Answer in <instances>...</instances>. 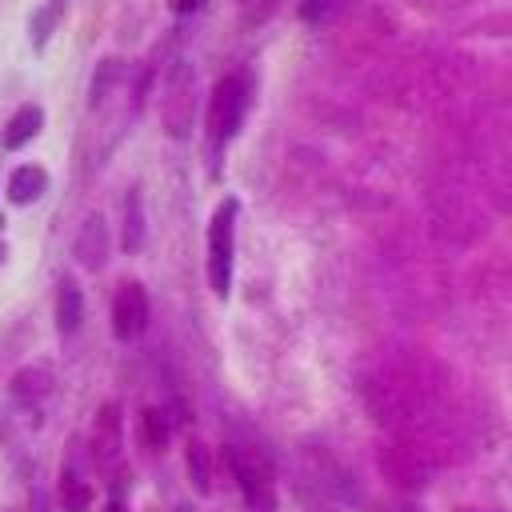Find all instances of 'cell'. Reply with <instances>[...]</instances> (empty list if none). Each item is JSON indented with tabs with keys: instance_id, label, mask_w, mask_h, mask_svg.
<instances>
[{
	"instance_id": "obj_9",
	"label": "cell",
	"mask_w": 512,
	"mask_h": 512,
	"mask_svg": "<svg viewBox=\"0 0 512 512\" xmlns=\"http://www.w3.org/2000/svg\"><path fill=\"white\" fill-rule=\"evenodd\" d=\"M44 188H48V172L40 164H20L8 176V200L12 204H32V200H40Z\"/></svg>"
},
{
	"instance_id": "obj_5",
	"label": "cell",
	"mask_w": 512,
	"mask_h": 512,
	"mask_svg": "<svg viewBox=\"0 0 512 512\" xmlns=\"http://www.w3.org/2000/svg\"><path fill=\"white\" fill-rule=\"evenodd\" d=\"M192 120V72L184 64L172 68L168 88H164V124L172 136H184Z\"/></svg>"
},
{
	"instance_id": "obj_8",
	"label": "cell",
	"mask_w": 512,
	"mask_h": 512,
	"mask_svg": "<svg viewBox=\"0 0 512 512\" xmlns=\"http://www.w3.org/2000/svg\"><path fill=\"white\" fill-rule=\"evenodd\" d=\"M40 124H44V112H40L36 104L16 108V112L8 116V124H4V148H8V152L24 148V144H28V140L40 132Z\"/></svg>"
},
{
	"instance_id": "obj_19",
	"label": "cell",
	"mask_w": 512,
	"mask_h": 512,
	"mask_svg": "<svg viewBox=\"0 0 512 512\" xmlns=\"http://www.w3.org/2000/svg\"><path fill=\"white\" fill-rule=\"evenodd\" d=\"M392 512H420V508H392Z\"/></svg>"
},
{
	"instance_id": "obj_12",
	"label": "cell",
	"mask_w": 512,
	"mask_h": 512,
	"mask_svg": "<svg viewBox=\"0 0 512 512\" xmlns=\"http://www.w3.org/2000/svg\"><path fill=\"white\" fill-rule=\"evenodd\" d=\"M168 436H172V420L160 408H144L140 412V444L148 452H164L168 448Z\"/></svg>"
},
{
	"instance_id": "obj_13",
	"label": "cell",
	"mask_w": 512,
	"mask_h": 512,
	"mask_svg": "<svg viewBox=\"0 0 512 512\" xmlns=\"http://www.w3.org/2000/svg\"><path fill=\"white\" fill-rule=\"evenodd\" d=\"M184 464H188V480L196 492H212V456L200 440H188L184 444Z\"/></svg>"
},
{
	"instance_id": "obj_18",
	"label": "cell",
	"mask_w": 512,
	"mask_h": 512,
	"mask_svg": "<svg viewBox=\"0 0 512 512\" xmlns=\"http://www.w3.org/2000/svg\"><path fill=\"white\" fill-rule=\"evenodd\" d=\"M104 512H128V508H124V496H108V504H104Z\"/></svg>"
},
{
	"instance_id": "obj_2",
	"label": "cell",
	"mask_w": 512,
	"mask_h": 512,
	"mask_svg": "<svg viewBox=\"0 0 512 512\" xmlns=\"http://www.w3.org/2000/svg\"><path fill=\"white\" fill-rule=\"evenodd\" d=\"M228 464L248 512H276V476L264 448L252 440H228Z\"/></svg>"
},
{
	"instance_id": "obj_20",
	"label": "cell",
	"mask_w": 512,
	"mask_h": 512,
	"mask_svg": "<svg viewBox=\"0 0 512 512\" xmlns=\"http://www.w3.org/2000/svg\"><path fill=\"white\" fill-rule=\"evenodd\" d=\"M0 252H4V248H0Z\"/></svg>"
},
{
	"instance_id": "obj_11",
	"label": "cell",
	"mask_w": 512,
	"mask_h": 512,
	"mask_svg": "<svg viewBox=\"0 0 512 512\" xmlns=\"http://www.w3.org/2000/svg\"><path fill=\"white\" fill-rule=\"evenodd\" d=\"M92 508V484L76 476V468L68 464L60 472V512H88Z\"/></svg>"
},
{
	"instance_id": "obj_4",
	"label": "cell",
	"mask_w": 512,
	"mask_h": 512,
	"mask_svg": "<svg viewBox=\"0 0 512 512\" xmlns=\"http://www.w3.org/2000/svg\"><path fill=\"white\" fill-rule=\"evenodd\" d=\"M148 328V292L136 280H124L112 296V332L116 340H136Z\"/></svg>"
},
{
	"instance_id": "obj_10",
	"label": "cell",
	"mask_w": 512,
	"mask_h": 512,
	"mask_svg": "<svg viewBox=\"0 0 512 512\" xmlns=\"http://www.w3.org/2000/svg\"><path fill=\"white\" fill-rule=\"evenodd\" d=\"M80 316H84V296H80V288H76L72 280H60V288H56V328L68 336V332L80 328Z\"/></svg>"
},
{
	"instance_id": "obj_1",
	"label": "cell",
	"mask_w": 512,
	"mask_h": 512,
	"mask_svg": "<svg viewBox=\"0 0 512 512\" xmlns=\"http://www.w3.org/2000/svg\"><path fill=\"white\" fill-rule=\"evenodd\" d=\"M248 112V80L244 76H220L208 92V108H204V132H208V152L212 160L224 152V144L240 132Z\"/></svg>"
},
{
	"instance_id": "obj_14",
	"label": "cell",
	"mask_w": 512,
	"mask_h": 512,
	"mask_svg": "<svg viewBox=\"0 0 512 512\" xmlns=\"http://www.w3.org/2000/svg\"><path fill=\"white\" fill-rule=\"evenodd\" d=\"M64 4H68V0H48L44 8H36V16H32V24H28V32H32V48H36V52L48 48V40H52L60 16H64Z\"/></svg>"
},
{
	"instance_id": "obj_16",
	"label": "cell",
	"mask_w": 512,
	"mask_h": 512,
	"mask_svg": "<svg viewBox=\"0 0 512 512\" xmlns=\"http://www.w3.org/2000/svg\"><path fill=\"white\" fill-rule=\"evenodd\" d=\"M340 4H344V0H300V20H308V24H324L328 16L340 12Z\"/></svg>"
},
{
	"instance_id": "obj_7",
	"label": "cell",
	"mask_w": 512,
	"mask_h": 512,
	"mask_svg": "<svg viewBox=\"0 0 512 512\" xmlns=\"http://www.w3.org/2000/svg\"><path fill=\"white\" fill-rule=\"evenodd\" d=\"M116 404H104L100 408V420H96V436H92V456L96 464L108 472L116 460H120V420H116Z\"/></svg>"
},
{
	"instance_id": "obj_6",
	"label": "cell",
	"mask_w": 512,
	"mask_h": 512,
	"mask_svg": "<svg viewBox=\"0 0 512 512\" xmlns=\"http://www.w3.org/2000/svg\"><path fill=\"white\" fill-rule=\"evenodd\" d=\"M72 252H76V260H80L88 272H100V268H104V256H108V224H104V216L92 212V216L80 224Z\"/></svg>"
},
{
	"instance_id": "obj_15",
	"label": "cell",
	"mask_w": 512,
	"mask_h": 512,
	"mask_svg": "<svg viewBox=\"0 0 512 512\" xmlns=\"http://www.w3.org/2000/svg\"><path fill=\"white\" fill-rule=\"evenodd\" d=\"M124 252H136L144 244V208H140V192L124 196Z\"/></svg>"
},
{
	"instance_id": "obj_3",
	"label": "cell",
	"mask_w": 512,
	"mask_h": 512,
	"mask_svg": "<svg viewBox=\"0 0 512 512\" xmlns=\"http://www.w3.org/2000/svg\"><path fill=\"white\" fill-rule=\"evenodd\" d=\"M236 216H240V204H236V200H220L216 212L208 216V232H204V272H208V288H212L220 300H228V292H232Z\"/></svg>"
},
{
	"instance_id": "obj_17",
	"label": "cell",
	"mask_w": 512,
	"mask_h": 512,
	"mask_svg": "<svg viewBox=\"0 0 512 512\" xmlns=\"http://www.w3.org/2000/svg\"><path fill=\"white\" fill-rule=\"evenodd\" d=\"M204 0H168V8L176 12V16H188V12H196Z\"/></svg>"
}]
</instances>
